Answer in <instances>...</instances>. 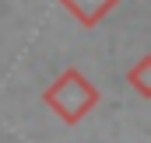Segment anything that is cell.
<instances>
[{
  "mask_svg": "<svg viewBox=\"0 0 151 143\" xmlns=\"http://www.w3.org/2000/svg\"><path fill=\"white\" fill-rule=\"evenodd\" d=\"M63 4L74 11V14L84 21V25H95V21H99V18H102L109 7H113L116 0H63Z\"/></svg>",
  "mask_w": 151,
  "mask_h": 143,
  "instance_id": "6da1fadb",
  "label": "cell"
}]
</instances>
